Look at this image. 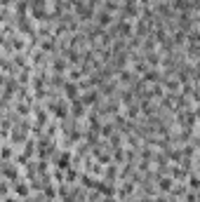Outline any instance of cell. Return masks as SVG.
Here are the masks:
<instances>
[{"mask_svg": "<svg viewBox=\"0 0 200 202\" xmlns=\"http://www.w3.org/2000/svg\"><path fill=\"white\" fill-rule=\"evenodd\" d=\"M158 202H165V200H158Z\"/></svg>", "mask_w": 200, "mask_h": 202, "instance_id": "6da1fadb", "label": "cell"}]
</instances>
